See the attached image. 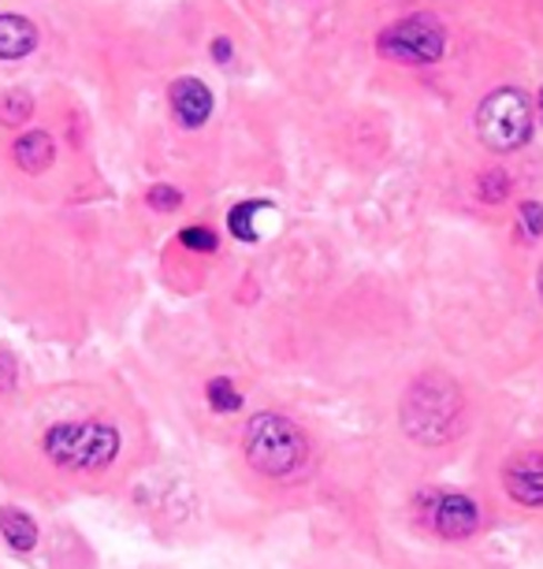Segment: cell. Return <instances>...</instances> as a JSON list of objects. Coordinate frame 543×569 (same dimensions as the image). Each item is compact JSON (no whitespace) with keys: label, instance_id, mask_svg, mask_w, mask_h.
I'll use <instances>...</instances> for the list:
<instances>
[{"label":"cell","instance_id":"cell-1","mask_svg":"<svg viewBox=\"0 0 543 569\" xmlns=\"http://www.w3.org/2000/svg\"><path fill=\"white\" fill-rule=\"evenodd\" d=\"M142 450L138 406L98 380L52 383L0 410V480L41 499L104 496Z\"/></svg>","mask_w":543,"mask_h":569},{"label":"cell","instance_id":"cell-2","mask_svg":"<svg viewBox=\"0 0 543 569\" xmlns=\"http://www.w3.org/2000/svg\"><path fill=\"white\" fill-rule=\"evenodd\" d=\"M399 425L402 436L413 447L424 450H443L457 443L470 428V399L465 388L454 380L451 372L429 369L413 376L399 399Z\"/></svg>","mask_w":543,"mask_h":569},{"label":"cell","instance_id":"cell-3","mask_svg":"<svg viewBox=\"0 0 543 569\" xmlns=\"http://www.w3.org/2000/svg\"><path fill=\"white\" fill-rule=\"evenodd\" d=\"M242 461L253 477L298 488L316 472V443L302 425L280 410L253 413L242 428Z\"/></svg>","mask_w":543,"mask_h":569},{"label":"cell","instance_id":"cell-4","mask_svg":"<svg viewBox=\"0 0 543 569\" xmlns=\"http://www.w3.org/2000/svg\"><path fill=\"white\" fill-rule=\"evenodd\" d=\"M476 134L492 153H517L532 138V101L517 86H499L476 109Z\"/></svg>","mask_w":543,"mask_h":569},{"label":"cell","instance_id":"cell-5","mask_svg":"<svg viewBox=\"0 0 543 569\" xmlns=\"http://www.w3.org/2000/svg\"><path fill=\"white\" fill-rule=\"evenodd\" d=\"M376 52L391 63H440L446 52V30L432 12H413L406 19H395L376 34Z\"/></svg>","mask_w":543,"mask_h":569},{"label":"cell","instance_id":"cell-6","mask_svg":"<svg viewBox=\"0 0 543 569\" xmlns=\"http://www.w3.org/2000/svg\"><path fill=\"white\" fill-rule=\"evenodd\" d=\"M418 518L435 540L443 543H465L484 532L487 513L481 499L465 496V491H424L418 496Z\"/></svg>","mask_w":543,"mask_h":569},{"label":"cell","instance_id":"cell-7","mask_svg":"<svg viewBox=\"0 0 543 569\" xmlns=\"http://www.w3.org/2000/svg\"><path fill=\"white\" fill-rule=\"evenodd\" d=\"M503 491L521 510H543V447L514 450L499 469Z\"/></svg>","mask_w":543,"mask_h":569},{"label":"cell","instance_id":"cell-8","mask_svg":"<svg viewBox=\"0 0 543 569\" xmlns=\"http://www.w3.org/2000/svg\"><path fill=\"white\" fill-rule=\"evenodd\" d=\"M168 101H172L175 120L187 127V131H198V127L209 123L212 116V90L194 74H183V79L172 82L168 90Z\"/></svg>","mask_w":543,"mask_h":569},{"label":"cell","instance_id":"cell-9","mask_svg":"<svg viewBox=\"0 0 543 569\" xmlns=\"http://www.w3.org/2000/svg\"><path fill=\"white\" fill-rule=\"evenodd\" d=\"M38 49V27L27 16H0V60H23Z\"/></svg>","mask_w":543,"mask_h":569},{"label":"cell","instance_id":"cell-10","mask_svg":"<svg viewBox=\"0 0 543 569\" xmlns=\"http://www.w3.org/2000/svg\"><path fill=\"white\" fill-rule=\"evenodd\" d=\"M12 157L19 168L30 171V176H41V171H49L52 160H57V142H52V134H46V131H27L16 138Z\"/></svg>","mask_w":543,"mask_h":569},{"label":"cell","instance_id":"cell-11","mask_svg":"<svg viewBox=\"0 0 543 569\" xmlns=\"http://www.w3.org/2000/svg\"><path fill=\"white\" fill-rule=\"evenodd\" d=\"M0 536H4V543L12 547L16 555H27L30 547L38 543V525H34V518H30L27 510L4 507V510H0Z\"/></svg>","mask_w":543,"mask_h":569},{"label":"cell","instance_id":"cell-12","mask_svg":"<svg viewBox=\"0 0 543 569\" xmlns=\"http://www.w3.org/2000/svg\"><path fill=\"white\" fill-rule=\"evenodd\" d=\"M510 190H514V182L503 168H487L481 171V179H476V198L487 201V206H503L510 201Z\"/></svg>","mask_w":543,"mask_h":569},{"label":"cell","instance_id":"cell-13","mask_svg":"<svg viewBox=\"0 0 543 569\" xmlns=\"http://www.w3.org/2000/svg\"><path fill=\"white\" fill-rule=\"evenodd\" d=\"M34 116V98L27 90H8L0 98V123L4 127H23Z\"/></svg>","mask_w":543,"mask_h":569},{"label":"cell","instance_id":"cell-14","mask_svg":"<svg viewBox=\"0 0 543 569\" xmlns=\"http://www.w3.org/2000/svg\"><path fill=\"white\" fill-rule=\"evenodd\" d=\"M264 209V201H242L228 212V228L239 234V239H253V212Z\"/></svg>","mask_w":543,"mask_h":569},{"label":"cell","instance_id":"cell-15","mask_svg":"<svg viewBox=\"0 0 543 569\" xmlns=\"http://www.w3.org/2000/svg\"><path fill=\"white\" fill-rule=\"evenodd\" d=\"M517 228L525 231L529 242H536L543 234V206L540 201H521L517 206Z\"/></svg>","mask_w":543,"mask_h":569},{"label":"cell","instance_id":"cell-16","mask_svg":"<svg viewBox=\"0 0 543 569\" xmlns=\"http://www.w3.org/2000/svg\"><path fill=\"white\" fill-rule=\"evenodd\" d=\"M179 242H183L187 250H194V253H212L220 246V234L198 223V228H183V231H179Z\"/></svg>","mask_w":543,"mask_h":569},{"label":"cell","instance_id":"cell-17","mask_svg":"<svg viewBox=\"0 0 543 569\" xmlns=\"http://www.w3.org/2000/svg\"><path fill=\"white\" fill-rule=\"evenodd\" d=\"M209 402L220 406L223 413H231V410H239V406H242V395L231 388V380H223V376H220V380L209 383Z\"/></svg>","mask_w":543,"mask_h":569},{"label":"cell","instance_id":"cell-18","mask_svg":"<svg viewBox=\"0 0 543 569\" xmlns=\"http://www.w3.org/2000/svg\"><path fill=\"white\" fill-rule=\"evenodd\" d=\"M145 201H149L153 209H161V212H175L179 206H183V190H175V187H168V182H164V187H153V190H149Z\"/></svg>","mask_w":543,"mask_h":569},{"label":"cell","instance_id":"cell-19","mask_svg":"<svg viewBox=\"0 0 543 569\" xmlns=\"http://www.w3.org/2000/svg\"><path fill=\"white\" fill-rule=\"evenodd\" d=\"M432 569H503V566L484 562V558H454V562H443V566H432Z\"/></svg>","mask_w":543,"mask_h":569},{"label":"cell","instance_id":"cell-20","mask_svg":"<svg viewBox=\"0 0 543 569\" xmlns=\"http://www.w3.org/2000/svg\"><path fill=\"white\" fill-rule=\"evenodd\" d=\"M212 60L217 63H231V57H235V46H231V38H212Z\"/></svg>","mask_w":543,"mask_h":569},{"label":"cell","instance_id":"cell-21","mask_svg":"<svg viewBox=\"0 0 543 569\" xmlns=\"http://www.w3.org/2000/svg\"><path fill=\"white\" fill-rule=\"evenodd\" d=\"M536 291H540V302H543V264H540V272H536Z\"/></svg>","mask_w":543,"mask_h":569},{"label":"cell","instance_id":"cell-22","mask_svg":"<svg viewBox=\"0 0 543 569\" xmlns=\"http://www.w3.org/2000/svg\"><path fill=\"white\" fill-rule=\"evenodd\" d=\"M540 104H543V90H540Z\"/></svg>","mask_w":543,"mask_h":569}]
</instances>
